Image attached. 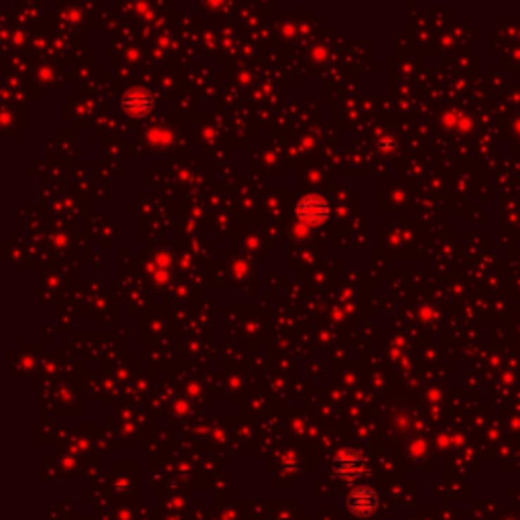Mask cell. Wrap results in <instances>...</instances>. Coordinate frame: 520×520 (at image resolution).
Masks as SVG:
<instances>
[{"instance_id": "6da1fadb", "label": "cell", "mask_w": 520, "mask_h": 520, "mask_svg": "<svg viewBox=\"0 0 520 520\" xmlns=\"http://www.w3.org/2000/svg\"><path fill=\"white\" fill-rule=\"evenodd\" d=\"M295 215L309 226H319L329 217V203L319 194H309L297 201Z\"/></svg>"}, {"instance_id": "7a4b0ae2", "label": "cell", "mask_w": 520, "mask_h": 520, "mask_svg": "<svg viewBox=\"0 0 520 520\" xmlns=\"http://www.w3.org/2000/svg\"><path fill=\"white\" fill-rule=\"evenodd\" d=\"M334 474L345 482H354L364 474V459L352 449L340 451L334 457Z\"/></svg>"}, {"instance_id": "3957f363", "label": "cell", "mask_w": 520, "mask_h": 520, "mask_svg": "<svg viewBox=\"0 0 520 520\" xmlns=\"http://www.w3.org/2000/svg\"><path fill=\"white\" fill-rule=\"evenodd\" d=\"M120 106L125 110L128 116H144V114H148L153 106H155V98H153V94L151 91H146L144 88H132V90H128L122 96V102H120Z\"/></svg>"}, {"instance_id": "277c9868", "label": "cell", "mask_w": 520, "mask_h": 520, "mask_svg": "<svg viewBox=\"0 0 520 520\" xmlns=\"http://www.w3.org/2000/svg\"><path fill=\"white\" fill-rule=\"evenodd\" d=\"M378 506V494L372 488L360 486L354 488L352 494L348 496V508L356 516H370Z\"/></svg>"}]
</instances>
